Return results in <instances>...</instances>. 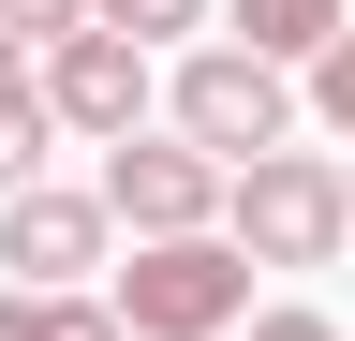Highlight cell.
<instances>
[{
  "instance_id": "obj_1",
  "label": "cell",
  "mask_w": 355,
  "mask_h": 341,
  "mask_svg": "<svg viewBox=\"0 0 355 341\" xmlns=\"http://www.w3.org/2000/svg\"><path fill=\"white\" fill-rule=\"evenodd\" d=\"M163 104H178V134H193L207 163H237V178H252L266 149H296V104H311V90H296L282 60H252V45H193Z\"/></svg>"
},
{
  "instance_id": "obj_2",
  "label": "cell",
  "mask_w": 355,
  "mask_h": 341,
  "mask_svg": "<svg viewBox=\"0 0 355 341\" xmlns=\"http://www.w3.org/2000/svg\"><path fill=\"white\" fill-rule=\"evenodd\" d=\"M222 238L252 252V267H326V252L355 238V163H311V149H266L237 208H222Z\"/></svg>"
},
{
  "instance_id": "obj_4",
  "label": "cell",
  "mask_w": 355,
  "mask_h": 341,
  "mask_svg": "<svg viewBox=\"0 0 355 341\" xmlns=\"http://www.w3.org/2000/svg\"><path fill=\"white\" fill-rule=\"evenodd\" d=\"M104 208H119L133 238H222L237 163H207L193 134H133V149H104Z\"/></svg>"
},
{
  "instance_id": "obj_8",
  "label": "cell",
  "mask_w": 355,
  "mask_h": 341,
  "mask_svg": "<svg viewBox=\"0 0 355 341\" xmlns=\"http://www.w3.org/2000/svg\"><path fill=\"white\" fill-rule=\"evenodd\" d=\"M44 134H60V104H44L30 45L0 30V193H30V178H44Z\"/></svg>"
},
{
  "instance_id": "obj_5",
  "label": "cell",
  "mask_w": 355,
  "mask_h": 341,
  "mask_svg": "<svg viewBox=\"0 0 355 341\" xmlns=\"http://www.w3.org/2000/svg\"><path fill=\"white\" fill-rule=\"evenodd\" d=\"M44 104H60V134H89V149H133L148 134V45H133V30L44 45Z\"/></svg>"
},
{
  "instance_id": "obj_13",
  "label": "cell",
  "mask_w": 355,
  "mask_h": 341,
  "mask_svg": "<svg viewBox=\"0 0 355 341\" xmlns=\"http://www.w3.org/2000/svg\"><path fill=\"white\" fill-rule=\"evenodd\" d=\"M252 341H340L326 312H252Z\"/></svg>"
},
{
  "instance_id": "obj_9",
  "label": "cell",
  "mask_w": 355,
  "mask_h": 341,
  "mask_svg": "<svg viewBox=\"0 0 355 341\" xmlns=\"http://www.w3.org/2000/svg\"><path fill=\"white\" fill-rule=\"evenodd\" d=\"M104 30H133V45H178V30H207V0H89Z\"/></svg>"
},
{
  "instance_id": "obj_7",
  "label": "cell",
  "mask_w": 355,
  "mask_h": 341,
  "mask_svg": "<svg viewBox=\"0 0 355 341\" xmlns=\"http://www.w3.org/2000/svg\"><path fill=\"white\" fill-rule=\"evenodd\" d=\"M222 15H237V30H222V45H252V60H326L340 45V30H355V0H222Z\"/></svg>"
},
{
  "instance_id": "obj_14",
  "label": "cell",
  "mask_w": 355,
  "mask_h": 341,
  "mask_svg": "<svg viewBox=\"0 0 355 341\" xmlns=\"http://www.w3.org/2000/svg\"><path fill=\"white\" fill-rule=\"evenodd\" d=\"M30 326H44V297H30V282H0V341H30Z\"/></svg>"
},
{
  "instance_id": "obj_10",
  "label": "cell",
  "mask_w": 355,
  "mask_h": 341,
  "mask_svg": "<svg viewBox=\"0 0 355 341\" xmlns=\"http://www.w3.org/2000/svg\"><path fill=\"white\" fill-rule=\"evenodd\" d=\"M0 30H15V45H74V30H104V15H89V0H0Z\"/></svg>"
},
{
  "instance_id": "obj_3",
  "label": "cell",
  "mask_w": 355,
  "mask_h": 341,
  "mask_svg": "<svg viewBox=\"0 0 355 341\" xmlns=\"http://www.w3.org/2000/svg\"><path fill=\"white\" fill-rule=\"evenodd\" d=\"M237 312H252V252L237 238H148L119 267V326L133 341H222Z\"/></svg>"
},
{
  "instance_id": "obj_12",
  "label": "cell",
  "mask_w": 355,
  "mask_h": 341,
  "mask_svg": "<svg viewBox=\"0 0 355 341\" xmlns=\"http://www.w3.org/2000/svg\"><path fill=\"white\" fill-rule=\"evenodd\" d=\"M311 119H326V134H355V30L311 60Z\"/></svg>"
},
{
  "instance_id": "obj_11",
  "label": "cell",
  "mask_w": 355,
  "mask_h": 341,
  "mask_svg": "<svg viewBox=\"0 0 355 341\" xmlns=\"http://www.w3.org/2000/svg\"><path fill=\"white\" fill-rule=\"evenodd\" d=\"M30 341H133V326H119V297H44Z\"/></svg>"
},
{
  "instance_id": "obj_6",
  "label": "cell",
  "mask_w": 355,
  "mask_h": 341,
  "mask_svg": "<svg viewBox=\"0 0 355 341\" xmlns=\"http://www.w3.org/2000/svg\"><path fill=\"white\" fill-rule=\"evenodd\" d=\"M104 223H119L104 193H60V178H30V193H0V267H15L30 297H74L89 267H104Z\"/></svg>"
}]
</instances>
